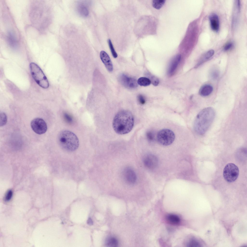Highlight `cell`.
Wrapping results in <instances>:
<instances>
[{"label":"cell","instance_id":"cell-1","mask_svg":"<svg viewBox=\"0 0 247 247\" xmlns=\"http://www.w3.org/2000/svg\"><path fill=\"white\" fill-rule=\"evenodd\" d=\"M134 119L132 113L125 110H121L115 115L113 122V127L115 131L121 135L130 132L134 125Z\"/></svg>","mask_w":247,"mask_h":247},{"label":"cell","instance_id":"cell-2","mask_svg":"<svg viewBox=\"0 0 247 247\" xmlns=\"http://www.w3.org/2000/svg\"><path fill=\"white\" fill-rule=\"evenodd\" d=\"M215 116L213 108L209 107L201 110L197 115L194 124V128L198 134L202 135L206 132L211 124Z\"/></svg>","mask_w":247,"mask_h":247},{"label":"cell","instance_id":"cell-3","mask_svg":"<svg viewBox=\"0 0 247 247\" xmlns=\"http://www.w3.org/2000/svg\"><path fill=\"white\" fill-rule=\"evenodd\" d=\"M59 143L63 149L69 151H74L78 147L79 142L76 136L68 130L61 131L58 136Z\"/></svg>","mask_w":247,"mask_h":247},{"label":"cell","instance_id":"cell-4","mask_svg":"<svg viewBox=\"0 0 247 247\" xmlns=\"http://www.w3.org/2000/svg\"><path fill=\"white\" fill-rule=\"evenodd\" d=\"M30 67L32 76L37 84L43 88H48L49 86L48 82L39 66L36 63L31 62Z\"/></svg>","mask_w":247,"mask_h":247},{"label":"cell","instance_id":"cell-5","mask_svg":"<svg viewBox=\"0 0 247 247\" xmlns=\"http://www.w3.org/2000/svg\"><path fill=\"white\" fill-rule=\"evenodd\" d=\"M175 135L171 130L168 129H163L158 132L157 139L158 142L164 146H168L174 141Z\"/></svg>","mask_w":247,"mask_h":247},{"label":"cell","instance_id":"cell-6","mask_svg":"<svg viewBox=\"0 0 247 247\" xmlns=\"http://www.w3.org/2000/svg\"><path fill=\"white\" fill-rule=\"evenodd\" d=\"M239 171L238 167L234 164L229 163L225 167L223 170V175L225 179L227 182H232L237 178Z\"/></svg>","mask_w":247,"mask_h":247},{"label":"cell","instance_id":"cell-7","mask_svg":"<svg viewBox=\"0 0 247 247\" xmlns=\"http://www.w3.org/2000/svg\"><path fill=\"white\" fill-rule=\"evenodd\" d=\"M31 126L35 132L40 135L44 133L47 129L46 123L42 119L40 118L33 119L31 123Z\"/></svg>","mask_w":247,"mask_h":247},{"label":"cell","instance_id":"cell-8","mask_svg":"<svg viewBox=\"0 0 247 247\" xmlns=\"http://www.w3.org/2000/svg\"><path fill=\"white\" fill-rule=\"evenodd\" d=\"M119 80L124 86L129 89L137 88L138 83L136 79L129 77L124 74H121L119 77Z\"/></svg>","mask_w":247,"mask_h":247},{"label":"cell","instance_id":"cell-9","mask_svg":"<svg viewBox=\"0 0 247 247\" xmlns=\"http://www.w3.org/2000/svg\"><path fill=\"white\" fill-rule=\"evenodd\" d=\"M123 173L124 178L128 183L133 184L136 182L137 176L133 169L130 167H127L124 170Z\"/></svg>","mask_w":247,"mask_h":247},{"label":"cell","instance_id":"cell-10","mask_svg":"<svg viewBox=\"0 0 247 247\" xmlns=\"http://www.w3.org/2000/svg\"><path fill=\"white\" fill-rule=\"evenodd\" d=\"M144 165L149 169L154 168L157 165L158 161L157 158L154 155L152 154H148L145 156L143 159Z\"/></svg>","mask_w":247,"mask_h":247},{"label":"cell","instance_id":"cell-11","mask_svg":"<svg viewBox=\"0 0 247 247\" xmlns=\"http://www.w3.org/2000/svg\"><path fill=\"white\" fill-rule=\"evenodd\" d=\"M100 57L107 70L111 72L113 70V66L110 59L107 53L104 51L100 53Z\"/></svg>","mask_w":247,"mask_h":247},{"label":"cell","instance_id":"cell-12","mask_svg":"<svg viewBox=\"0 0 247 247\" xmlns=\"http://www.w3.org/2000/svg\"><path fill=\"white\" fill-rule=\"evenodd\" d=\"M209 19L211 29L214 31L218 32L220 28V21L218 15L215 13L212 14L209 16Z\"/></svg>","mask_w":247,"mask_h":247},{"label":"cell","instance_id":"cell-13","mask_svg":"<svg viewBox=\"0 0 247 247\" xmlns=\"http://www.w3.org/2000/svg\"><path fill=\"white\" fill-rule=\"evenodd\" d=\"M181 58L180 55H178L172 59L169 65L167 73L169 75H172L174 72L180 62Z\"/></svg>","mask_w":247,"mask_h":247},{"label":"cell","instance_id":"cell-14","mask_svg":"<svg viewBox=\"0 0 247 247\" xmlns=\"http://www.w3.org/2000/svg\"><path fill=\"white\" fill-rule=\"evenodd\" d=\"M6 40L8 44L10 47L14 48H16L18 45V41L13 33L8 31L6 36Z\"/></svg>","mask_w":247,"mask_h":247},{"label":"cell","instance_id":"cell-15","mask_svg":"<svg viewBox=\"0 0 247 247\" xmlns=\"http://www.w3.org/2000/svg\"><path fill=\"white\" fill-rule=\"evenodd\" d=\"M213 88L209 84H207L203 86L199 91V94L201 96H206L209 95L212 92Z\"/></svg>","mask_w":247,"mask_h":247},{"label":"cell","instance_id":"cell-16","mask_svg":"<svg viewBox=\"0 0 247 247\" xmlns=\"http://www.w3.org/2000/svg\"><path fill=\"white\" fill-rule=\"evenodd\" d=\"M166 219L168 223L174 225H178L181 221L179 217L174 214H171L167 215L166 217Z\"/></svg>","mask_w":247,"mask_h":247},{"label":"cell","instance_id":"cell-17","mask_svg":"<svg viewBox=\"0 0 247 247\" xmlns=\"http://www.w3.org/2000/svg\"><path fill=\"white\" fill-rule=\"evenodd\" d=\"M214 52V50L213 49L207 51L200 59L197 64V65L199 66L205 61L209 59L213 55Z\"/></svg>","mask_w":247,"mask_h":247},{"label":"cell","instance_id":"cell-18","mask_svg":"<svg viewBox=\"0 0 247 247\" xmlns=\"http://www.w3.org/2000/svg\"><path fill=\"white\" fill-rule=\"evenodd\" d=\"M138 84L142 86H146L151 84V82L150 79L146 77H141L139 78L137 81Z\"/></svg>","mask_w":247,"mask_h":247},{"label":"cell","instance_id":"cell-19","mask_svg":"<svg viewBox=\"0 0 247 247\" xmlns=\"http://www.w3.org/2000/svg\"><path fill=\"white\" fill-rule=\"evenodd\" d=\"M106 245L108 247H116L118 245V241L117 239L113 237L109 238L106 241Z\"/></svg>","mask_w":247,"mask_h":247},{"label":"cell","instance_id":"cell-20","mask_svg":"<svg viewBox=\"0 0 247 247\" xmlns=\"http://www.w3.org/2000/svg\"><path fill=\"white\" fill-rule=\"evenodd\" d=\"M165 1V0H153L152 2V6L156 9H160L164 5Z\"/></svg>","mask_w":247,"mask_h":247},{"label":"cell","instance_id":"cell-21","mask_svg":"<svg viewBox=\"0 0 247 247\" xmlns=\"http://www.w3.org/2000/svg\"><path fill=\"white\" fill-rule=\"evenodd\" d=\"M7 121V117L6 114L3 112L0 113V126L2 127L5 125Z\"/></svg>","mask_w":247,"mask_h":247},{"label":"cell","instance_id":"cell-22","mask_svg":"<svg viewBox=\"0 0 247 247\" xmlns=\"http://www.w3.org/2000/svg\"><path fill=\"white\" fill-rule=\"evenodd\" d=\"M108 42L113 56L115 58H117V55L115 50L112 42L110 39L108 40Z\"/></svg>","mask_w":247,"mask_h":247},{"label":"cell","instance_id":"cell-23","mask_svg":"<svg viewBox=\"0 0 247 247\" xmlns=\"http://www.w3.org/2000/svg\"><path fill=\"white\" fill-rule=\"evenodd\" d=\"M146 137L147 140L150 142H152L154 140V134L151 131H147L146 133Z\"/></svg>","mask_w":247,"mask_h":247},{"label":"cell","instance_id":"cell-24","mask_svg":"<svg viewBox=\"0 0 247 247\" xmlns=\"http://www.w3.org/2000/svg\"><path fill=\"white\" fill-rule=\"evenodd\" d=\"M63 116L65 121L69 124L72 123L73 121V118L70 115L66 112L63 114Z\"/></svg>","mask_w":247,"mask_h":247},{"label":"cell","instance_id":"cell-25","mask_svg":"<svg viewBox=\"0 0 247 247\" xmlns=\"http://www.w3.org/2000/svg\"><path fill=\"white\" fill-rule=\"evenodd\" d=\"M150 80L151 81V82L155 86H157L159 83V81L158 79L155 76L151 75L150 76Z\"/></svg>","mask_w":247,"mask_h":247},{"label":"cell","instance_id":"cell-26","mask_svg":"<svg viewBox=\"0 0 247 247\" xmlns=\"http://www.w3.org/2000/svg\"><path fill=\"white\" fill-rule=\"evenodd\" d=\"M13 192L11 190H8L6 193L5 195V201H8L11 199L12 195Z\"/></svg>","mask_w":247,"mask_h":247},{"label":"cell","instance_id":"cell-27","mask_svg":"<svg viewBox=\"0 0 247 247\" xmlns=\"http://www.w3.org/2000/svg\"><path fill=\"white\" fill-rule=\"evenodd\" d=\"M190 247H200V243L197 241L192 239L190 242L189 245Z\"/></svg>","mask_w":247,"mask_h":247},{"label":"cell","instance_id":"cell-28","mask_svg":"<svg viewBox=\"0 0 247 247\" xmlns=\"http://www.w3.org/2000/svg\"><path fill=\"white\" fill-rule=\"evenodd\" d=\"M137 99L139 103L141 104H144L145 103V100L144 96L142 95L139 94L137 96Z\"/></svg>","mask_w":247,"mask_h":247},{"label":"cell","instance_id":"cell-29","mask_svg":"<svg viewBox=\"0 0 247 247\" xmlns=\"http://www.w3.org/2000/svg\"><path fill=\"white\" fill-rule=\"evenodd\" d=\"M233 43L232 42H229L224 46L223 49L224 50L227 51L231 48L233 47Z\"/></svg>","mask_w":247,"mask_h":247},{"label":"cell","instance_id":"cell-30","mask_svg":"<svg viewBox=\"0 0 247 247\" xmlns=\"http://www.w3.org/2000/svg\"><path fill=\"white\" fill-rule=\"evenodd\" d=\"M212 76L214 78H217L219 76V72L218 70H214L211 73Z\"/></svg>","mask_w":247,"mask_h":247},{"label":"cell","instance_id":"cell-31","mask_svg":"<svg viewBox=\"0 0 247 247\" xmlns=\"http://www.w3.org/2000/svg\"><path fill=\"white\" fill-rule=\"evenodd\" d=\"M87 224L89 225H92L93 224V221L90 218H89L87 220Z\"/></svg>","mask_w":247,"mask_h":247}]
</instances>
